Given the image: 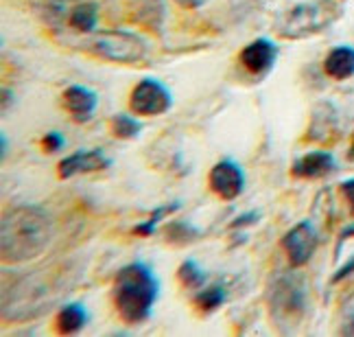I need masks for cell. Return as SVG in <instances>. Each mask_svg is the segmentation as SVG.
<instances>
[{"label": "cell", "instance_id": "obj_1", "mask_svg": "<svg viewBox=\"0 0 354 337\" xmlns=\"http://www.w3.org/2000/svg\"><path fill=\"white\" fill-rule=\"evenodd\" d=\"M79 276H84V272L73 267L71 261L50 263L20 276L3 295L5 320L24 322L46 313L62 295L75 287Z\"/></svg>", "mask_w": 354, "mask_h": 337}, {"label": "cell", "instance_id": "obj_2", "mask_svg": "<svg viewBox=\"0 0 354 337\" xmlns=\"http://www.w3.org/2000/svg\"><path fill=\"white\" fill-rule=\"evenodd\" d=\"M53 237L55 221L39 206H18L5 212L0 226V254L5 263H24L42 254Z\"/></svg>", "mask_w": 354, "mask_h": 337}, {"label": "cell", "instance_id": "obj_3", "mask_svg": "<svg viewBox=\"0 0 354 337\" xmlns=\"http://www.w3.org/2000/svg\"><path fill=\"white\" fill-rule=\"evenodd\" d=\"M158 295L160 280L147 263L133 261L118 269L114 280V307L125 325L138 327L151 318Z\"/></svg>", "mask_w": 354, "mask_h": 337}, {"label": "cell", "instance_id": "obj_4", "mask_svg": "<svg viewBox=\"0 0 354 337\" xmlns=\"http://www.w3.org/2000/svg\"><path fill=\"white\" fill-rule=\"evenodd\" d=\"M269 316L282 333L293 331L306 313V280L297 272L276 274L267 289Z\"/></svg>", "mask_w": 354, "mask_h": 337}, {"label": "cell", "instance_id": "obj_5", "mask_svg": "<svg viewBox=\"0 0 354 337\" xmlns=\"http://www.w3.org/2000/svg\"><path fill=\"white\" fill-rule=\"evenodd\" d=\"M342 16V7L335 0H310L282 11L274 22V29L284 39H299L328 29Z\"/></svg>", "mask_w": 354, "mask_h": 337}, {"label": "cell", "instance_id": "obj_6", "mask_svg": "<svg viewBox=\"0 0 354 337\" xmlns=\"http://www.w3.org/2000/svg\"><path fill=\"white\" fill-rule=\"evenodd\" d=\"M86 48L94 55L118 64H136L147 53L145 39L129 31H101L88 39Z\"/></svg>", "mask_w": 354, "mask_h": 337}, {"label": "cell", "instance_id": "obj_7", "mask_svg": "<svg viewBox=\"0 0 354 337\" xmlns=\"http://www.w3.org/2000/svg\"><path fill=\"white\" fill-rule=\"evenodd\" d=\"M171 105H173L171 90L151 77L140 79L129 97V110L138 116H160L169 112Z\"/></svg>", "mask_w": 354, "mask_h": 337}, {"label": "cell", "instance_id": "obj_8", "mask_svg": "<svg viewBox=\"0 0 354 337\" xmlns=\"http://www.w3.org/2000/svg\"><path fill=\"white\" fill-rule=\"evenodd\" d=\"M317 246H319L317 230L308 219L295 224L291 230L282 237V250H284V254H287L291 267H295V269L304 267L313 259Z\"/></svg>", "mask_w": 354, "mask_h": 337}, {"label": "cell", "instance_id": "obj_9", "mask_svg": "<svg viewBox=\"0 0 354 337\" xmlns=\"http://www.w3.org/2000/svg\"><path fill=\"white\" fill-rule=\"evenodd\" d=\"M208 184L214 195H219L225 201H232L245 191V173L234 160L225 158L212 167L208 175Z\"/></svg>", "mask_w": 354, "mask_h": 337}, {"label": "cell", "instance_id": "obj_10", "mask_svg": "<svg viewBox=\"0 0 354 337\" xmlns=\"http://www.w3.org/2000/svg\"><path fill=\"white\" fill-rule=\"evenodd\" d=\"M239 60L245 66V71L263 77L274 69V64L278 60V46L267 37H258L241 51Z\"/></svg>", "mask_w": 354, "mask_h": 337}, {"label": "cell", "instance_id": "obj_11", "mask_svg": "<svg viewBox=\"0 0 354 337\" xmlns=\"http://www.w3.org/2000/svg\"><path fill=\"white\" fill-rule=\"evenodd\" d=\"M112 165V160L105 156L103 149H88V152H75L68 158H64L59 167H57V175L62 180L73 178L77 173H92V171H103Z\"/></svg>", "mask_w": 354, "mask_h": 337}, {"label": "cell", "instance_id": "obj_12", "mask_svg": "<svg viewBox=\"0 0 354 337\" xmlns=\"http://www.w3.org/2000/svg\"><path fill=\"white\" fill-rule=\"evenodd\" d=\"M64 107L71 112L75 123H88L99 105L97 92L86 86H68L64 90Z\"/></svg>", "mask_w": 354, "mask_h": 337}, {"label": "cell", "instance_id": "obj_13", "mask_svg": "<svg viewBox=\"0 0 354 337\" xmlns=\"http://www.w3.org/2000/svg\"><path fill=\"white\" fill-rule=\"evenodd\" d=\"M335 169H337V160L330 152H308L295 160L291 173L299 180H319L330 175Z\"/></svg>", "mask_w": 354, "mask_h": 337}, {"label": "cell", "instance_id": "obj_14", "mask_svg": "<svg viewBox=\"0 0 354 337\" xmlns=\"http://www.w3.org/2000/svg\"><path fill=\"white\" fill-rule=\"evenodd\" d=\"M324 71L328 77L344 82L354 75V48L350 46H337L333 48L324 60Z\"/></svg>", "mask_w": 354, "mask_h": 337}, {"label": "cell", "instance_id": "obj_15", "mask_svg": "<svg viewBox=\"0 0 354 337\" xmlns=\"http://www.w3.org/2000/svg\"><path fill=\"white\" fill-rule=\"evenodd\" d=\"M335 127H337L335 107L330 103H319L315 110H313V118H310V125H308L306 140L324 143L326 138L330 136V131H335Z\"/></svg>", "mask_w": 354, "mask_h": 337}, {"label": "cell", "instance_id": "obj_16", "mask_svg": "<svg viewBox=\"0 0 354 337\" xmlns=\"http://www.w3.org/2000/svg\"><path fill=\"white\" fill-rule=\"evenodd\" d=\"M88 320H90V316L86 311V307L79 304V302H71V304H64L59 309L55 325H57V331L62 335H75L81 329H86Z\"/></svg>", "mask_w": 354, "mask_h": 337}, {"label": "cell", "instance_id": "obj_17", "mask_svg": "<svg viewBox=\"0 0 354 337\" xmlns=\"http://www.w3.org/2000/svg\"><path fill=\"white\" fill-rule=\"evenodd\" d=\"M97 20H99V7L94 3H81L73 9L71 18V26L75 31H81V33H92L94 26H97Z\"/></svg>", "mask_w": 354, "mask_h": 337}, {"label": "cell", "instance_id": "obj_18", "mask_svg": "<svg viewBox=\"0 0 354 337\" xmlns=\"http://www.w3.org/2000/svg\"><path fill=\"white\" fill-rule=\"evenodd\" d=\"M225 295H227L225 287L221 285V282H216V285H210V287H201L193 298V304L199 309L201 313H212L225 302Z\"/></svg>", "mask_w": 354, "mask_h": 337}, {"label": "cell", "instance_id": "obj_19", "mask_svg": "<svg viewBox=\"0 0 354 337\" xmlns=\"http://www.w3.org/2000/svg\"><path fill=\"white\" fill-rule=\"evenodd\" d=\"M182 208V204L180 201H171V204H165V206H158L149 217L142 221V224H138L133 228V235H138V237H151L153 233H156V228H158V224L165 219V217H169L171 212H175V210H180Z\"/></svg>", "mask_w": 354, "mask_h": 337}, {"label": "cell", "instance_id": "obj_20", "mask_svg": "<svg viewBox=\"0 0 354 337\" xmlns=\"http://www.w3.org/2000/svg\"><path fill=\"white\" fill-rule=\"evenodd\" d=\"M177 278H180V282L186 289H201L203 285H206L208 274L197 265V261L186 259L180 265V269H177Z\"/></svg>", "mask_w": 354, "mask_h": 337}, {"label": "cell", "instance_id": "obj_21", "mask_svg": "<svg viewBox=\"0 0 354 337\" xmlns=\"http://www.w3.org/2000/svg\"><path fill=\"white\" fill-rule=\"evenodd\" d=\"M165 237H167L169 244L184 246V244H190V241L199 239L201 230H197V228L193 224H188V221H171L167 226V230H165Z\"/></svg>", "mask_w": 354, "mask_h": 337}, {"label": "cell", "instance_id": "obj_22", "mask_svg": "<svg viewBox=\"0 0 354 337\" xmlns=\"http://www.w3.org/2000/svg\"><path fill=\"white\" fill-rule=\"evenodd\" d=\"M140 129H142V125L133 116H129V114H116L112 118V134H114L116 138L131 140V138L138 136Z\"/></svg>", "mask_w": 354, "mask_h": 337}, {"label": "cell", "instance_id": "obj_23", "mask_svg": "<svg viewBox=\"0 0 354 337\" xmlns=\"http://www.w3.org/2000/svg\"><path fill=\"white\" fill-rule=\"evenodd\" d=\"M342 313H344L342 333L344 335H354V293L342 304Z\"/></svg>", "mask_w": 354, "mask_h": 337}, {"label": "cell", "instance_id": "obj_24", "mask_svg": "<svg viewBox=\"0 0 354 337\" xmlns=\"http://www.w3.org/2000/svg\"><path fill=\"white\" fill-rule=\"evenodd\" d=\"M64 145H66V140L59 131H46V136L42 138V147L48 154H55V152L64 149Z\"/></svg>", "mask_w": 354, "mask_h": 337}, {"label": "cell", "instance_id": "obj_25", "mask_svg": "<svg viewBox=\"0 0 354 337\" xmlns=\"http://www.w3.org/2000/svg\"><path fill=\"white\" fill-rule=\"evenodd\" d=\"M254 224H258V212L256 210H252V212H243L241 217H236V221H232V230H236V228H243V226H254Z\"/></svg>", "mask_w": 354, "mask_h": 337}, {"label": "cell", "instance_id": "obj_26", "mask_svg": "<svg viewBox=\"0 0 354 337\" xmlns=\"http://www.w3.org/2000/svg\"><path fill=\"white\" fill-rule=\"evenodd\" d=\"M354 274V256L348 261V263H344L342 267L337 269V272L333 274V282H342L344 278H348V276H352Z\"/></svg>", "mask_w": 354, "mask_h": 337}, {"label": "cell", "instance_id": "obj_27", "mask_svg": "<svg viewBox=\"0 0 354 337\" xmlns=\"http://www.w3.org/2000/svg\"><path fill=\"white\" fill-rule=\"evenodd\" d=\"M342 195L346 197L348 206H350V212L354 215V178H352V180L342 182Z\"/></svg>", "mask_w": 354, "mask_h": 337}, {"label": "cell", "instance_id": "obj_28", "mask_svg": "<svg viewBox=\"0 0 354 337\" xmlns=\"http://www.w3.org/2000/svg\"><path fill=\"white\" fill-rule=\"evenodd\" d=\"M180 7H186V9H199L201 5H206L208 0H175Z\"/></svg>", "mask_w": 354, "mask_h": 337}, {"label": "cell", "instance_id": "obj_29", "mask_svg": "<svg viewBox=\"0 0 354 337\" xmlns=\"http://www.w3.org/2000/svg\"><path fill=\"white\" fill-rule=\"evenodd\" d=\"M354 237V226H348V228H344L342 230V235H339V244H337V252H339V248H342V244L346 239H352Z\"/></svg>", "mask_w": 354, "mask_h": 337}, {"label": "cell", "instance_id": "obj_30", "mask_svg": "<svg viewBox=\"0 0 354 337\" xmlns=\"http://www.w3.org/2000/svg\"><path fill=\"white\" fill-rule=\"evenodd\" d=\"M7 154V136H5V134H3V156Z\"/></svg>", "mask_w": 354, "mask_h": 337}, {"label": "cell", "instance_id": "obj_31", "mask_svg": "<svg viewBox=\"0 0 354 337\" xmlns=\"http://www.w3.org/2000/svg\"><path fill=\"white\" fill-rule=\"evenodd\" d=\"M352 156H354V136H352Z\"/></svg>", "mask_w": 354, "mask_h": 337}]
</instances>
